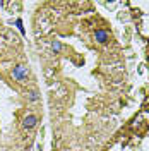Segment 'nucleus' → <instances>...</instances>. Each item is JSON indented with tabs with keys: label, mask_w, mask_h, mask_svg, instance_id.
<instances>
[{
	"label": "nucleus",
	"mask_w": 149,
	"mask_h": 151,
	"mask_svg": "<svg viewBox=\"0 0 149 151\" xmlns=\"http://www.w3.org/2000/svg\"><path fill=\"white\" fill-rule=\"evenodd\" d=\"M12 76H14L16 81L24 83V81L28 79V76H29V70H28V67H24V65H16L14 70H12Z\"/></svg>",
	"instance_id": "1"
},
{
	"label": "nucleus",
	"mask_w": 149,
	"mask_h": 151,
	"mask_svg": "<svg viewBox=\"0 0 149 151\" xmlns=\"http://www.w3.org/2000/svg\"><path fill=\"white\" fill-rule=\"evenodd\" d=\"M94 40L103 45V43H106V41L110 40V33L105 31V29H96V31H94Z\"/></svg>",
	"instance_id": "2"
},
{
	"label": "nucleus",
	"mask_w": 149,
	"mask_h": 151,
	"mask_svg": "<svg viewBox=\"0 0 149 151\" xmlns=\"http://www.w3.org/2000/svg\"><path fill=\"white\" fill-rule=\"evenodd\" d=\"M36 124H38L36 115H28V117H24V120H22V127H24V129H33Z\"/></svg>",
	"instance_id": "3"
},
{
	"label": "nucleus",
	"mask_w": 149,
	"mask_h": 151,
	"mask_svg": "<svg viewBox=\"0 0 149 151\" xmlns=\"http://www.w3.org/2000/svg\"><path fill=\"white\" fill-rule=\"evenodd\" d=\"M26 96H28V100H31V101H38V100H39V94H38V91H29Z\"/></svg>",
	"instance_id": "4"
},
{
	"label": "nucleus",
	"mask_w": 149,
	"mask_h": 151,
	"mask_svg": "<svg viewBox=\"0 0 149 151\" xmlns=\"http://www.w3.org/2000/svg\"><path fill=\"white\" fill-rule=\"evenodd\" d=\"M16 26H17V29L21 31V35H26V31H24V26H22V21H21V19L16 21Z\"/></svg>",
	"instance_id": "5"
},
{
	"label": "nucleus",
	"mask_w": 149,
	"mask_h": 151,
	"mask_svg": "<svg viewBox=\"0 0 149 151\" xmlns=\"http://www.w3.org/2000/svg\"><path fill=\"white\" fill-rule=\"evenodd\" d=\"M60 48H62V45H60L58 41H53V50H55V52H60Z\"/></svg>",
	"instance_id": "6"
}]
</instances>
